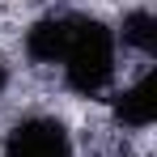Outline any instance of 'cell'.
Returning a JSON list of instances; mask_svg holds the SVG:
<instances>
[{
	"mask_svg": "<svg viewBox=\"0 0 157 157\" xmlns=\"http://www.w3.org/2000/svg\"><path fill=\"white\" fill-rule=\"evenodd\" d=\"M123 47H132V51L140 55H153L157 51V17L149 13V9H132L128 17H123Z\"/></svg>",
	"mask_w": 157,
	"mask_h": 157,
	"instance_id": "cell-5",
	"label": "cell"
},
{
	"mask_svg": "<svg viewBox=\"0 0 157 157\" xmlns=\"http://www.w3.org/2000/svg\"><path fill=\"white\" fill-rule=\"evenodd\" d=\"M68 43V17H43L26 30V55L34 64H59Z\"/></svg>",
	"mask_w": 157,
	"mask_h": 157,
	"instance_id": "cell-4",
	"label": "cell"
},
{
	"mask_svg": "<svg viewBox=\"0 0 157 157\" xmlns=\"http://www.w3.org/2000/svg\"><path fill=\"white\" fill-rule=\"evenodd\" d=\"M4 89H9V68L0 64V94H4Z\"/></svg>",
	"mask_w": 157,
	"mask_h": 157,
	"instance_id": "cell-6",
	"label": "cell"
},
{
	"mask_svg": "<svg viewBox=\"0 0 157 157\" xmlns=\"http://www.w3.org/2000/svg\"><path fill=\"white\" fill-rule=\"evenodd\" d=\"M59 64H64L68 89L85 98L102 94L115 77V34L98 17H68V43Z\"/></svg>",
	"mask_w": 157,
	"mask_h": 157,
	"instance_id": "cell-1",
	"label": "cell"
},
{
	"mask_svg": "<svg viewBox=\"0 0 157 157\" xmlns=\"http://www.w3.org/2000/svg\"><path fill=\"white\" fill-rule=\"evenodd\" d=\"M4 157H72L68 128L59 119H47V115L21 119L4 140Z\"/></svg>",
	"mask_w": 157,
	"mask_h": 157,
	"instance_id": "cell-2",
	"label": "cell"
},
{
	"mask_svg": "<svg viewBox=\"0 0 157 157\" xmlns=\"http://www.w3.org/2000/svg\"><path fill=\"white\" fill-rule=\"evenodd\" d=\"M110 110H115V123H123V128H149L157 119V81H153V72L140 77L136 85H128L123 94H115Z\"/></svg>",
	"mask_w": 157,
	"mask_h": 157,
	"instance_id": "cell-3",
	"label": "cell"
}]
</instances>
